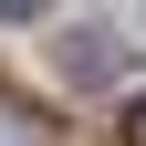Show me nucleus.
I'll use <instances>...</instances> for the list:
<instances>
[{"label": "nucleus", "mask_w": 146, "mask_h": 146, "mask_svg": "<svg viewBox=\"0 0 146 146\" xmlns=\"http://www.w3.org/2000/svg\"><path fill=\"white\" fill-rule=\"evenodd\" d=\"M63 73H73V84H104V73H115V42H104V31H94V42H63Z\"/></svg>", "instance_id": "1"}, {"label": "nucleus", "mask_w": 146, "mask_h": 146, "mask_svg": "<svg viewBox=\"0 0 146 146\" xmlns=\"http://www.w3.org/2000/svg\"><path fill=\"white\" fill-rule=\"evenodd\" d=\"M125 146H146V94H136V104H125Z\"/></svg>", "instance_id": "3"}, {"label": "nucleus", "mask_w": 146, "mask_h": 146, "mask_svg": "<svg viewBox=\"0 0 146 146\" xmlns=\"http://www.w3.org/2000/svg\"><path fill=\"white\" fill-rule=\"evenodd\" d=\"M42 11H52V0H0V21H42Z\"/></svg>", "instance_id": "2"}]
</instances>
